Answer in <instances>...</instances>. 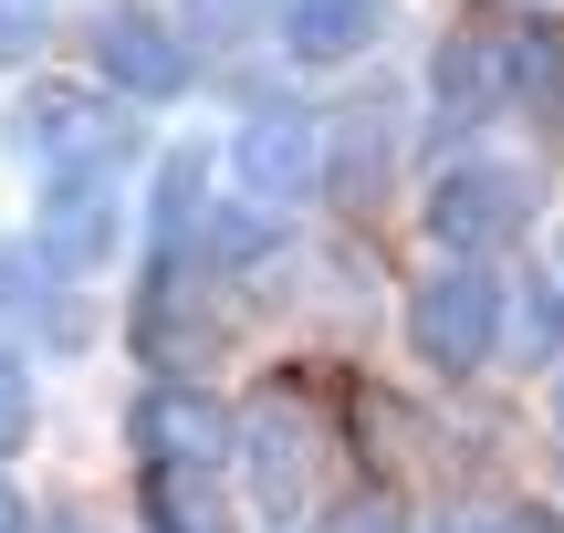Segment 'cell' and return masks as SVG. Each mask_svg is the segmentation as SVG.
I'll use <instances>...</instances> for the list:
<instances>
[{
	"label": "cell",
	"instance_id": "ffe728a7",
	"mask_svg": "<svg viewBox=\"0 0 564 533\" xmlns=\"http://www.w3.org/2000/svg\"><path fill=\"white\" fill-rule=\"evenodd\" d=\"M0 533H21V502H11V481H0Z\"/></svg>",
	"mask_w": 564,
	"mask_h": 533
},
{
	"label": "cell",
	"instance_id": "44dd1931",
	"mask_svg": "<svg viewBox=\"0 0 564 533\" xmlns=\"http://www.w3.org/2000/svg\"><path fill=\"white\" fill-rule=\"evenodd\" d=\"M42 533H84V513H53V523H42Z\"/></svg>",
	"mask_w": 564,
	"mask_h": 533
},
{
	"label": "cell",
	"instance_id": "3957f363",
	"mask_svg": "<svg viewBox=\"0 0 564 533\" xmlns=\"http://www.w3.org/2000/svg\"><path fill=\"white\" fill-rule=\"evenodd\" d=\"M11 137H21V157H32L42 188H84V178H116L137 126L105 95H84V84H32V95L11 105Z\"/></svg>",
	"mask_w": 564,
	"mask_h": 533
},
{
	"label": "cell",
	"instance_id": "52a82bcc",
	"mask_svg": "<svg viewBox=\"0 0 564 533\" xmlns=\"http://www.w3.org/2000/svg\"><path fill=\"white\" fill-rule=\"evenodd\" d=\"M126 439H137V460H209V471L230 460V418H220V398L188 388V377H158V388H137V409H126Z\"/></svg>",
	"mask_w": 564,
	"mask_h": 533
},
{
	"label": "cell",
	"instance_id": "30bf717a",
	"mask_svg": "<svg viewBox=\"0 0 564 533\" xmlns=\"http://www.w3.org/2000/svg\"><path fill=\"white\" fill-rule=\"evenodd\" d=\"M0 325L42 335V346H84L74 283H63V262H53V251H0Z\"/></svg>",
	"mask_w": 564,
	"mask_h": 533
},
{
	"label": "cell",
	"instance_id": "5b68a950",
	"mask_svg": "<svg viewBox=\"0 0 564 533\" xmlns=\"http://www.w3.org/2000/svg\"><path fill=\"white\" fill-rule=\"evenodd\" d=\"M188 53H199V42L167 11H147V0H105L95 11V63H105V84H116L126 105H178L188 95Z\"/></svg>",
	"mask_w": 564,
	"mask_h": 533
},
{
	"label": "cell",
	"instance_id": "9c48e42d",
	"mask_svg": "<svg viewBox=\"0 0 564 533\" xmlns=\"http://www.w3.org/2000/svg\"><path fill=\"white\" fill-rule=\"evenodd\" d=\"M137 533H241L209 460H137Z\"/></svg>",
	"mask_w": 564,
	"mask_h": 533
},
{
	"label": "cell",
	"instance_id": "2e32d148",
	"mask_svg": "<svg viewBox=\"0 0 564 533\" xmlns=\"http://www.w3.org/2000/svg\"><path fill=\"white\" fill-rule=\"evenodd\" d=\"M554 84H564V42L544 32V21H533V32L512 42V95H523V105H544Z\"/></svg>",
	"mask_w": 564,
	"mask_h": 533
},
{
	"label": "cell",
	"instance_id": "277c9868",
	"mask_svg": "<svg viewBox=\"0 0 564 533\" xmlns=\"http://www.w3.org/2000/svg\"><path fill=\"white\" fill-rule=\"evenodd\" d=\"M533 209H544V188H533V167H502V157H460L440 188H429V241L449 251V262H491L502 241H523Z\"/></svg>",
	"mask_w": 564,
	"mask_h": 533
},
{
	"label": "cell",
	"instance_id": "d6986e66",
	"mask_svg": "<svg viewBox=\"0 0 564 533\" xmlns=\"http://www.w3.org/2000/svg\"><path fill=\"white\" fill-rule=\"evenodd\" d=\"M440 533H523V513H449Z\"/></svg>",
	"mask_w": 564,
	"mask_h": 533
},
{
	"label": "cell",
	"instance_id": "ac0fdd59",
	"mask_svg": "<svg viewBox=\"0 0 564 533\" xmlns=\"http://www.w3.org/2000/svg\"><path fill=\"white\" fill-rule=\"evenodd\" d=\"M42 11H53V0H0V53H32V42H42Z\"/></svg>",
	"mask_w": 564,
	"mask_h": 533
},
{
	"label": "cell",
	"instance_id": "603a6c76",
	"mask_svg": "<svg viewBox=\"0 0 564 533\" xmlns=\"http://www.w3.org/2000/svg\"><path fill=\"white\" fill-rule=\"evenodd\" d=\"M523 533H564V513H544V523H523Z\"/></svg>",
	"mask_w": 564,
	"mask_h": 533
},
{
	"label": "cell",
	"instance_id": "7a4b0ae2",
	"mask_svg": "<svg viewBox=\"0 0 564 533\" xmlns=\"http://www.w3.org/2000/svg\"><path fill=\"white\" fill-rule=\"evenodd\" d=\"M502 325H512V293L491 262H440L419 293H408V346H419L429 377H481L491 356H502Z\"/></svg>",
	"mask_w": 564,
	"mask_h": 533
},
{
	"label": "cell",
	"instance_id": "5bb4252c",
	"mask_svg": "<svg viewBox=\"0 0 564 533\" xmlns=\"http://www.w3.org/2000/svg\"><path fill=\"white\" fill-rule=\"evenodd\" d=\"M178 11H188V42H199V53H241L251 32L282 21V0H178Z\"/></svg>",
	"mask_w": 564,
	"mask_h": 533
},
{
	"label": "cell",
	"instance_id": "8fae6325",
	"mask_svg": "<svg viewBox=\"0 0 564 533\" xmlns=\"http://www.w3.org/2000/svg\"><path fill=\"white\" fill-rule=\"evenodd\" d=\"M116 178H84V188H42V251H53L63 272H95L105 251H116Z\"/></svg>",
	"mask_w": 564,
	"mask_h": 533
},
{
	"label": "cell",
	"instance_id": "cb8c5ba5",
	"mask_svg": "<svg viewBox=\"0 0 564 533\" xmlns=\"http://www.w3.org/2000/svg\"><path fill=\"white\" fill-rule=\"evenodd\" d=\"M523 11H544V0H523Z\"/></svg>",
	"mask_w": 564,
	"mask_h": 533
},
{
	"label": "cell",
	"instance_id": "7402d4cb",
	"mask_svg": "<svg viewBox=\"0 0 564 533\" xmlns=\"http://www.w3.org/2000/svg\"><path fill=\"white\" fill-rule=\"evenodd\" d=\"M554 450H564V388H554Z\"/></svg>",
	"mask_w": 564,
	"mask_h": 533
},
{
	"label": "cell",
	"instance_id": "ba28073f",
	"mask_svg": "<svg viewBox=\"0 0 564 533\" xmlns=\"http://www.w3.org/2000/svg\"><path fill=\"white\" fill-rule=\"evenodd\" d=\"M502 95H512V53H502L491 32H449L440 63H429V116H440L449 137H470Z\"/></svg>",
	"mask_w": 564,
	"mask_h": 533
},
{
	"label": "cell",
	"instance_id": "4fadbf2b",
	"mask_svg": "<svg viewBox=\"0 0 564 533\" xmlns=\"http://www.w3.org/2000/svg\"><path fill=\"white\" fill-rule=\"evenodd\" d=\"M387 21V0H282V42H293V63H345L366 53Z\"/></svg>",
	"mask_w": 564,
	"mask_h": 533
},
{
	"label": "cell",
	"instance_id": "7c38bea8",
	"mask_svg": "<svg viewBox=\"0 0 564 533\" xmlns=\"http://www.w3.org/2000/svg\"><path fill=\"white\" fill-rule=\"evenodd\" d=\"M387 167H398V116H387V105H356V116L335 126V157H324L335 209H366L387 188Z\"/></svg>",
	"mask_w": 564,
	"mask_h": 533
},
{
	"label": "cell",
	"instance_id": "6da1fadb",
	"mask_svg": "<svg viewBox=\"0 0 564 533\" xmlns=\"http://www.w3.org/2000/svg\"><path fill=\"white\" fill-rule=\"evenodd\" d=\"M230 460H241L251 502H262L272 523H314L324 502H335V471H345L335 398H324L314 377H262L251 409H241V429H230Z\"/></svg>",
	"mask_w": 564,
	"mask_h": 533
},
{
	"label": "cell",
	"instance_id": "8992f818",
	"mask_svg": "<svg viewBox=\"0 0 564 533\" xmlns=\"http://www.w3.org/2000/svg\"><path fill=\"white\" fill-rule=\"evenodd\" d=\"M324 157H335V137H324V116H303V105H262V116L230 137V178H241L262 209L314 199V188H324Z\"/></svg>",
	"mask_w": 564,
	"mask_h": 533
},
{
	"label": "cell",
	"instance_id": "e0dca14e",
	"mask_svg": "<svg viewBox=\"0 0 564 533\" xmlns=\"http://www.w3.org/2000/svg\"><path fill=\"white\" fill-rule=\"evenodd\" d=\"M324 533H408V502H398V492H356Z\"/></svg>",
	"mask_w": 564,
	"mask_h": 533
},
{
	"label": "cell",
	"instance_id": "9a60e30c",
	"mask_svg": "<svg viewBox=\"0 0 564 533\" xmlns=\"http://www.w3.org/2000/svg\"><path fill=\"white\" fill-rule=\"evenodd\" d=\"M42 429V398H32V367H21L11 346H0V460H21Z\"/></svg>",
	"mask_w": 564,
	"mask_h": 533
}]
</instances>
